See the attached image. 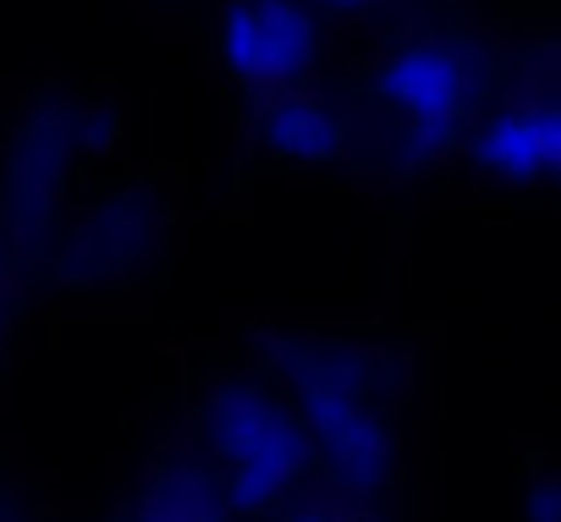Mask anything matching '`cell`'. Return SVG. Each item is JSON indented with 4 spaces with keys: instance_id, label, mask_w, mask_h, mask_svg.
I'll use <instances>...</instances> for the list:
<instances>
[{
    "instance_id": "7a4b0ae2",
    "label": "cell",
    "mask_w": 561,
    "mask_h": 522,
    "mask_svg": "<svg viewBox=\"0 0 561 522\" xmlns=\"http://www.w3.org/2000/svg\"><path fill=\"white\" fill-rule=\"evenodd\" d=\"M198 440L231 517L280 511L314 473L309 429L264 374H220L198 402Z\"/></svg>"
},
{
    "instance_id": "3957f363",
    "label": "cell",
    "mask_w": 561,
    "mask_h": 522,
    "mask_svg": "<svg viewBox=\"0 0 561 522\" xmlns=\"http://www.w3.org/2000/svg\"><path fill=\"white\" fill-rule=\"evenodd\" d=\"M122 143V116L100 100L78 94H45L28 105L7 143V165H0V214H7V242L39 247L56 236L72 171L78 160H100Z\"/></svg>"
},
{
    "instance_id": "5bb4252c",
    "label": "cell",
    "mask_w": 561,
    "mask_h": 522,
    "mask_svg": "<svg viewBox=\"0 0 561 522\" xmlns=\"http://www.w3.org/2000/svg\"><path fill=\"white\" fill-rule=\"evenodd\" d=\"M7 258H12V242L0 236V281H7Z\"/></svg>"
},
{
    "instance_id": "ba28073f",
    "label": "cell",
    "mask_w": 561,
    "mask_h": 522,
    "mask_svg": "<svg viewBox=\"0 0 561 522\" xmlns=\"http://www.w3.org/2000/svg\"><path fill=\"white\" fill-rule=\"evenodd\" d=\"M248 132H253V143H259L270 160H280V165H331V160L347 154V138H353L347 116H342L325 94H314L309 83L259 94Z\"/></svg>"
},
{
    "instance_id": "6da1fadb",
    "label": "cell",
    "mask_w": 561,
    "mask_h": 522,
    "mask_svg": "<svg viewBox=\"0 0 561 522\" xmlns=\"http://www.w3.org/2000/svg\"><path fill=\"white\" fill-rule=\"evenodd\" d=\"M259 374L287 396L314 440V462L336 473L342 489L375 495L397 473V429L386 407V352L358 336L264 330Z\"/></svg>"
},
{
    "instance_id": "30bf717a",
    "label": "cell",
    "mask_w": 561,
    "mask_h": 522,
    "mask_svg": "<svg viewBox=\"0 0 561 522\" xmlns=\"http://www.w3.org/2000/svg\"><path fill=\"white\" fill-rule=\"evenodd\" d=\"M280 522H380V517H369L358 506H336V500H287Z\"/></svg>"
},
{
    "instance_id": "9c48e42d",
    "label": "cell",
    "mask_w": 561,
    "mask_h": 522,
    "mask_svg": "<svg viewBox=\"0 0 561 522\" xmlns=\"http://www.w3.org/2000/svg\"><path fill=\"white\" fill-rule=\"evenodd\" d=\"M116 522H231V506L204 462L171 456L138 484Z\"/></svg>"
},
{
    "instance_id": "277c9868",
    "label": "cell",
    "mask_w": 561,
    "mask_h": 522,
    "mask_svg": "<svg viewBox=\"0 0 561 522\" xmlns=\"http://www.w3.org/2000/svg\"><path fill=\"white\" fill-rule=\"evenodd\" d=\"M369 89L397 116V143L408 165H435L451 149H462V132L484 100V67L468 45L419 34L375 67Z\"/></svg>"
},
{
    "instance_id": "4fadbf2b",
    "label": "cell",
    "mask_w": 561,
    "mask_h": 522,
    "mask_svg": "<svg viewBox=\"0 0 561 522\" xmlns=\"http://www.w3.org/2000/svg\"><path fill=\"white\" fill-rule=\"evenodd\" d=\"M0 522H34V517H28L18 500H0Z\"/></svg>"
},
{
    "instance_id": "7c38bea8",
    "label": "cell",
    "mask_w": 561,
    "mask_h": 522,
    "mask_svg": "<svg viewBox=\"0 0 561 522\" xmlns=\"http://www.w3.org/2000/svg\"><path fill=\"white\" fill-rule=\"evenodd\" d=\"M309 7H314L320 18H325V12H331V18H364V12L380 7V0H309Z\"/></svg>"
},
{
    "instance_id": "5b68a950",
    "label": "cell",
    "mask_w": 561,
    "mask_h": 522,
    "mask_svg": "<svg viewBox=\"0 0 561 522\" xmlns=\"http://www.w3.org/2000/svg\"><path fill=\"white\" fill-rule=\"evenodd\" d=\"M215 45L231 83L259 100L314 78V67L325 61V18L309 0H231L220 12Z\"/></svg>"
},
{
    "instance_id": "52a82bcc",
    "label": "cell",
    "mask_w": 561,
    "mask_h": 522,
    "mask_svg": "<svg viewBox=\"0 0 561 522\" xmlns=\"http://www.w3.org/2000/svg\"><path fill=\"white\" fill-rule=\"evenodd\" d=\"M462 149L479 176L501 187H545L561 165V111L556 100H517L490 116H473Z\"/></svg>"
},
{
    "instance_id": "8992f818",
    "label": "cell",
    "mask_w": 561,
    "mask_h": 522,
    "mask_svg": "<svg viewBox=\"0 0 561 522\" xmlns=\"http://www.w3.org/2000/svg\"><path fill=\"white\" fill-rule=\"evenodd\" d=\"M160 236H165V209L154 193H144V187L100 193L78 209L72 225H61V242H56L61 281L67 287L127 281L138 265H149L160 253Z\"/></svg>"
},
{
    "instance_id": "8fae6325",
    "label": "cell",
    "mask_w": 561,
    "mask_h": 522,
    "mask_svg": "<svg viewBox=\"0 0 561 522\" xmlns=\"http://www.w3.org/2000/svg\"><path fill=\"white\" fill-rule=\"evenodd\" d=\"M523 522H561V484L550 473H539L523 489Z\"/></svg>"
}]
</instances>
